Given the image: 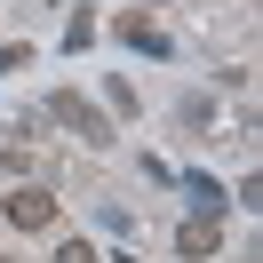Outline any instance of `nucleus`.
Here are the masks:
<instances>
[{
    "label": "nucleus",
    "instance_id": "f257e3e1",
    "mask_svg": "<svg viewBox=\"0 0 263 263\" xmlns=\"http://www.w3.org/2000/svg\"><path fill=\"white\" fill-rule=\"evenodd\" d=\"M40 120H64V128H72V136H88V144H112V120H104L96 104L80 96V88H56V96L40 104Z\"/></svg>",
    "mask_w": 263,
    "mask_h": 263
},
{
    "label": "nucleus",
    "instance_id": "f03ea898",
    "mask_svg": "<svg viewBox=\"0 0 263 263\" xmlns=\"http://www.w3.org/2000/svg\"><path fill=\"white\" fill-rule=\"evenodd\" d=\"M8 223H16V231H48V223H56V192L16 183V192H8Z\"/></svg>",
    "mask_w": 263,
    "mask_h": 263
},
{
    "label": "nucleus",
    "instance_id": "7ed1b4c3",
    "mask_svg": "<svg viewBox=\"0 0 263 263\" xmlns=\"http://www.w3.org/2000/svg\"><path fill=\"white\" fill-rule=\"evenodd\" d=\"M215 247H223V223H215V215H192V223L176 231V255H192V263H208Z\"/></svg>",
    "mask_w": 263,
    "mask_h": 263
},
{
    "label": "nucleus",
    "instance_id": "20e7f679",
    "mask_svg": "<svg viewBox=\"0 0 263 263\" xmlns=\"http://www.w3.org/2000/svg\"><path fill=\"white\" fill-rule=\"evenodd\" d=\"M120 40H128L136 56H160V64H167V56H176V40H167L160 24H144V16H120Z\"/></svg>",
    "mask_w": 263,
    "mask_h": 263
},
{
    "label": "nucleus",
    "instance_id": "39448f33",
    "mask_svg": "<svg viewBox=\"0 0 263 263\" xmlns=\"http://www.w3.org/2000/svg\"><path fill=\"white\" fill-rule=\"evenodd\" d=\"M176 192H192V215H215V223H223V183H215V176L192 167V176H176Z\"/></svg>",
    "mask_w": 263,
    "mask_h": 263
},
{
    "label": "nucleus",
    "instance_id": "423d86ee",
    "mask_svg": "<svg viewBox=\"0 0 263 263\" xmlns=\"http://www.w3.org/2000/svg\"><path fill=\"white\" fill-rule=\"evenodd\" d=\"M96 40V8H72V24H64V48H88Z\"/></svg>",
    "mask_w": 263,
    "mask_h": 263
},
{
    "label": "nucleus",
    "instance_id": "0eeeda50",
    "mask_svg": "<svg viewBox=\"0 0 263 263\" xmlns=\"http://www.w3.org/2000/svg\"><path fill=\"white\" fill-rule=\"evenodd\" d=\"M32 64V40H8V48H0V72H24Z\"/></svg>",
    "mask_w": 263,
    "mask_h": 263
},
{
    "label": "nucleus",
    "instance_id": "6e6552de",
    "mask_svg": "<svg viewBox=\"0 0 263 263\" xmlns=\"http://www.w3.org/2000/svg\"><path fill=\"white\" fill-rule=\"evenodd\" d=\"M56 263H96V247H88V239H64V247H56Z\"/></svg>",
    "mask_w": 263,
    "mask_h": 263
}]
</instances>
